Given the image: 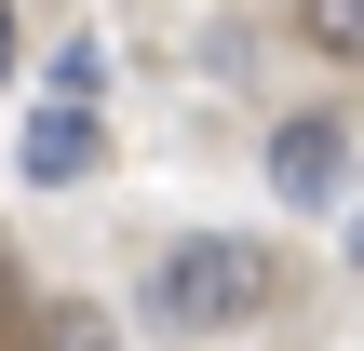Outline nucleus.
Returning <instances> with one entry per match:
<instances>
[{
	"mask_svg": "<svg viewBox=\"0 0 364 351\" xmlns=\"http://www.w3.org/2000/svg\"><path fill=\"white\" fill-rule=\"evenodd\" d=\"M0 68H14V0H0Z\"/></svg>",
	"mask_w": 364,
	"mask_h": 351,
	"instance_id": "nucleus-7",
	"label": "nucleus"
},
{
	"mask_svg": "<svg viewBox=\"0 0 364 351\" xmlns=\"http://www.w3.org/2000/svg\"><path fill=\"white\" fill-rule=\"evenodd\" d=\"M41 351H122V338H108L95 298H54V311H41Z\"/></svg>",
	"mask_w": 364,
	"mask_h": 351,
	"instance_id": "nucleus-4",
	"label": "nucleus"
},
{
	"mask_svg": "<svg viewBox=\"0 0 364 351\" xmlns=\"http://www.w3.org/2000/svg\"><path fill=\"white\" fill-rule=\"evenodd\" d=\"M27 176H41V189H81V176H95V108H41V122H27Z\"/></svg>",
	"mask_w": 364,
	"mask_h": 351,
	"instance_id": "nucleus-3",
	"label": "nucleus"
},
{
	"mask_svg": "<svg viewBox=\"0 0 364 351\" xmlns=\"http://www.w3.org/2000/svg\"><path fill=\"white\" fill-rule=\"evenodd\" d=\"M149 298H162V325H243V311H270V298H284V271H270V243L216 230V243H176Z\"/></svg>",
	"mask_w": 364,
	"mask_h": 351,
	"instance_id": "nucleus-1",
	"label": "nucleus"
},
{
	"mask_svg": "<svg viewBox=\"0 0 364 351\" xmlns=\"http://www.w3.org/2000/svg\"><path fill=\"white\" fill-rule=\"evenodd\" d=\"M270 189H284V203H338V189H351V135H338V122H284V135H270Z\"/></svg>",
	"mask_w": 364,
	"mask_h": 351,
	"instance_id": "nucleus-2",
	"label": "nucleus"
},
{
	"mask_svg": "<svg viewBox=\"0 0 364 351\" xmlns=\"http://www.w3.org/2000/svg\"><path fill=\"white\" fill-rule=\"evenodd\" d=\"M297 27H311L324 54H351V68H364V0H297Z\"/></svg>",
	"mask_w": 364,
	"mask_h": 351,
	"instance_id": "nucleus-5",
	"label": "nucleus"
},
{
	"mask_svg": "<svg viewBox=\"0 0 364 351\" xmlns=\"http://www.w3.org/2000/svg\"><path fill=\"white\" fill-rule=\"evenodd\" d=\"M95 95H108V54L68 41V54H54V108H95Z\"/></svg>",
	"mask_w": 364,
	"mask_h": 351,
	"instance_id": "nucleus-6",
	"label": "nucleus"
}]
</instances>
